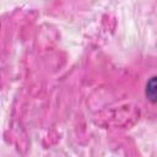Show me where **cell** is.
Segmentation results:
<instances>
[{
    "label": "cell",
    "mask_w": 157,
    "mask_h": 157,
    "mask_svg": "<svg viewBox=\"0 0 157 157\" xmlns=\"http://www.w3.org/2000/svg\"><path fill=\"white\" fill-rule=\"evenodd\" d=\"M155 78L156 77H152L146 86V94L152 103H155V101H156V80Z\"/></svg>",
    "instance_id": "obj_1"
}]
</instances>
